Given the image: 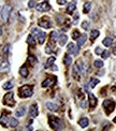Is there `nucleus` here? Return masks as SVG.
I'll return each mask as SVG.
<instances>
[{"instance_id": "obj_1", "label": "nucleus", "mask_w": 116, "mask_h": 131, "mask_svg": "<svg viewBox=\"0 0 116 131\" xmlns=\"http://www.w3.org/2000/svg\"><path fill=\"white\" fill-rule=\"evenodd\" d=\"M50 126L55 130H60L62 129V121L59 119V118L55 117V116H50Z\"/></svg>"}, {"instance_id": "obj_2", "label": "nucleus", "mask_w": 116, "mask_h": 131, "mask_svg": "<svg viewBox=\"0 0 116 131\" xmlns=\"http://www.w3.org/2000/svg\"><path fill=\"white\" fill-rule=\"evenodd\" d=\"M19 96L22 98H28L32 96V88L28 85H25V86H22L19 88Z\"/></svg>"}, {"instance_id": "obj_3", "label": "nucleus", "mask_w": 116, "mask_h": 131, "mask_svg": "<svg viewBox=\"0 0 116 131\" xmlns=\"http://www.w3.org/2000/svg\"><path fill=\"white\" fill-rule=\"evenodd\" d=\"M103 108H104V110L106 111V114H111L115 109V102L111 99L104 100L103 101Z\"/></svg>"}, {"instance_id": "obj_4", "label": "nucleus", "mask_w": 116, "mask_h": 131, "mask_svg": "<svg viewBox=\"0 0 116 131\" xmlns=\"http://www.w3.org/2000/svg\"><path fill=\"white\" fill-rule=\"evenodd\" d=\"M32 34L37 37L38 42L40 43V44H43L44 43V41H45V37H46L45 32L39 30V29H37V28H33V29H32Z\"/></svg>"}, {"instance_id": "obj_5", "label": "nucleus", "mask_w": 116, "mask_h": 131, "mask_svg": "<svg viewBox=\"0 0 116 131\" xmlns=\"http://www.w3.org/2000/svg\"><path fill=\"white\" fill-rule=\"evenodd\" d=\"M11 11H12V7H10V5H4V7L2 8V10H1V18H2L3 22H8Z\"/></svg>"}, {"instance_id": "obj_6", "label": "nucleus", "mask_w": 116, "mask_h": 131, "mask_svg": "<svg viewBox=\"0 0 116 131\" xmlns=\"http://www.w3.org/2000/svg\"><path fill=\"white\" fill-rule=\"evenodd\" d=\"M13 97H14L13 93H8L7 95H4V97H3V104H5V105H9V106H13L14 104H15Z\"/></svg>"}, {"instance_id": "obj_7", "label": "nucleus", "mask_w": 116, "mask_h": 131, "mask_svg": "<svg viewBox=\"0 0 116 131\" xmlns=\"http://www.w3.org/2000/svg\"><path fill=\"white\" fill-rule=\"evenodd\" d=\"M56 81H57L56 76H50V77H49V79H46L45 81H43L42 87H49V86H53L54 84H56Z\"/></svg>"}, {"instance_id": "obj_8", "label": "nucleus", "mask_w": 116, "mask_h": 131, "mask_svg": "<svg viewBox=\"0 0 116 131\" xmlns=\"http://www.w3.org/2000/svg\"><path fill=\"white\" fill-rule=\"evenodd\" d=\"M68 53L69 54H72V55H77L79 54V49H80V46H75L73 43H69L68 44Z\"/></svg>"}, {"instance_id": "obj_9", "label": "nucleus", "mask_w": 116, "mask_h": 131, "mask_svg": "<svg viewBox=\"0 0 116 131\" xmlns=\"http://www.w3.org/2000/svg\"><path fill=\"white\" fill-rule=\"evenodd\" d=\"M50 9V4L47 1H44L42 3L37 5V10L40 11V12H46V11H49Z\"/></svg>"}, {"instance_id": "obj_10", "label": "nucleus", "mask_w": 116, "mask_h": 131, "mask_svg": "<svg viewBox=\"0 0 116 131\" xmlns=\"http://www.w3.org/2000/svg\"><path fill=\"white\" fill-rule=\"evenodd\" d=\"M81 70H80V67H79V65H75L73 67V70H72V75H73V77L75 80H80V75H81Z\"/></svg>"}, {"instance_id": "obj_11", "label": "nucleus", "mask_w": 116, "mask_h": 131, "mask_svg": "<svg viewBox=\"0 0 116 131\" xmlns=\"http://www.w3.org/2000/svg\"><path fill=\"white\" fill-rule=\"evenodd\" d=\"M88 97H89V105H90V108L93 109L97 105V98L95 97L94 94H91V93L88 94Z\"/></svg>"}, {"instance_id": "obj_12", "label": "nucleus", "mask_w": 116, "mask_h": 131, "mask_svg": "<svg viewBox=\"0 0 116 131\" xmlns=\"http://www.w3.org/2000/svg\"><path fill=\"white\" fill-rule=\"evenodd\" d=\"M9 69H10V65L7 60L2 61L0 64V72H7V71H9Z\"/></svg>"}, {"instance_id": "obj_13", "label": "nucleus", "mask_w": 116, "mask_h": 131, "mask_svg": "<svg viewBox=\"0 0 116 131\" xmlns=\"http://www.w3.org/2000/svg\"><path fill=\"white\" fill-rule=\"evenodd\" d=\"M29 114H30L31 117H37V116H38V106H37V104H32V105L30 106Z\"/></svg>"}, {"instance_id": "obj_14", "label": "nucleus", "mask_w": 116, "mask_h": 131, "mask_svg": "<svg viewBox=\"0 0 116 131\" xmlns=\"http://www.w3.org/2000/svg\"><path fill=\"white\" fill-rule=\"evenodd\" d=\"M39 26H40V27L45 28V29H49V28L52 27L50 23V22H47V20H45V19H41V20H39Z\"/></svg>"}, {"instance_id": "obj_15", "label": "nucleus", "mask_w": 116, "mask_h": 131, "mask_svg": "<svg viewBox=\"0 0 116 131\" xmlns=\"http://www.w3.org/2000/svg\"><path fill=\"white\" fill-rule=\"evenodd\" d=\"M86 39H87V35H86L85 33H84V34H82V35H80V38L77 39V46L81 47V46L83 45V44L85 43Z\"/></svg>"}, {"instance_id": "obj_16", "label": "nucleus", "mask_w": 116, "mask_h": 131, "mask_svg": "<svg viewBox=\"0 0 116 131\" xmlns=\"http://www.w3.org/2000/svg\"><path fill=\"white\" fill-rule=\"evenodd\" d=\"M88 124H89V120H88V118H86V117H83L79 120V125L82 128H86L88 126Z\"/></svg>"}, {"instance_id": "obj_17", "label": "nucleus", "mask_w": 116, "mask_h": 131, "mask_svg": "<svg viewBox=\"0 0 116 131\" xmlns=\"http://www.w3.org/2000/svg\"><path fill=\"white\" fill-rule=\"evenodd\" d=\"M25 113H26L25 106H22V108H19L18 110H16L15 115L17 116V117H20V116H24V115H25Z\"/></svg>"}, {"instance_id": "obj_18", "label": "nucleus", "mask_w": 116, "mask_h": 131, "mask_svg": "<svg viewBox=\"0 0 116 131\" xmlns=\"http://www.w3.org/2000/svg\"><path fill=\"white\" fill-rule=\"evenodd\" d=\"M46 108L50 110V111H58V106L56 105V104L54 103H52V102H47L46 103Z\"/></svg>"}, {"instance_id": "obj_19", "label": "nucleus", "mask_w": 116, "mask_h": 131, "mask_svg": "<svg viewBox=\"0 0 116 131\" xmlns=\"http://www.w3.org/2000/svg\"><path fill=\"white\" fill-rule=\"evenodd\" d=\"M18 125V120L16 118H9V126L11 128H14Z\"/></svg>"}, {"instance_id": "obj_20", "label": "nucleus", "mask_w": 116, "mask_h": 131, "mask_svg": "<svg viewBox=\"0 0 116 131\" xmlns=\"http://www.w3.org/2000/svg\"><path fill=\"white\" fill-rule=\"evenodd\" d=\"M67 41H68V37L66 34H61L60 37H59V44H60L61 46H64L65 44L67 43Z\"/></svg>"}, {"instance_id": "obj_21", "label": "nucleus", "mask_w": 116, "mask_h": 131, "mask_svg": "<svg viewBox=\"0 0 116 131\" xmlns=\"http://www.w3.org/2000/svg\"><path fill=\"white\" fill-rule=\"evenodd\" d=\"M75 3H74V2H71V3H69L68 4V7H67V12L69 14H72V12L75 10Z\"/></svg>"}, {"instance_id": "obj_22", "label": "nucleus", "mask_w": 116, "mask_h": 131, "mask_svg": "<svg viewBox=\"0 0 116 131\" xmlns=\"http://www.w3.org/2000/svg\"><path fill=\"white\" fill-rule=\"evenodd\" d=\"M19 73H20V75H22L23 77H27L28 74H29L28 69L26 67H22V68H20V69H19Z\"/></svg>"}, {"instance_id": "obj_23", "label": "nucleus", "mask_w": 116, "mask_h": 131, "mask_svg": "<svg viewBox=\"0 0 116 131\" xmlns=\"http://www.w3.org/2000/svg\"><path fill=\"white\" fill-rule=\"evenodd\" d=\"M99 80L98 79H95V77H93V79H90V81H89V86H90L91 88H95L97 86V84H99Z\"/></svg>"}, {"instance_id": "obj_24", "label": "nucleus", "mask_w": 116, "mask_h": 131, "mask_svg": "<svg viewBox=\"0 0 116 131\" xmlns=\"http://www.w3.org/2000/svg\"><path fill=\"white\" fill-rule=\"evenodd\" d=\"M56 60V58L54 57V56H52V57H50L49 59H47L46 64H45V68H50V66H52L53 64H54V61Z\"/></svg>"}, {"instance_id": "obj_25", "label": "nucleus", "mask_w": 116, "mask_h": 131, "mask_svg": "<svg viewBox=\"0 0 116 131\" xmlns=\"http://www.w3.org/2000/svg\"><path fill=\"white\" fill-rule=\"evenodd\" d=\"M102 43H103V45H104V46H111L112 43H113V40L111 38H105L104 40L102 41Z\"/></svg>"}, {"instance_id": "obj_26", "label": "nucleus", "mask_w": 116, "mask_h": 131, "mask_svg": "<svg viewBox=\"0 0 116 131\" xmlns=\"http://www.w3.org/2000/svg\"><path fill=\"white\" fill-rule=\"evenodd\" d=\"M99 34H100L99 30H93V31H91V33H90V39H91V41H94L95 39H97L98 37H99Z\"/></svg>"}, {"instance_id": "obj_27", "label": "nucleus", "mask_w": 116, "mask_h": 131, "mask_svg": "<svg viewBox=\"0 0 116 131\" xmlns=\"http://www.w3.org/2000/svg\"><path fill=\"white\" fill-rule=\"evenodd\" d=\"M64 62L66 66H70L71 62H72V58H71L70 55H66L65 56V59H64Z\"/></svg>"}, {"instance_id": "obj_28", "label": "nucleus", "mask_w": 116, "mask_h": 131, "mask_svg": "<svg viewBox=\"0 0 116 131\" xmlns=\"http://www.w3.org/2000/svg\"><path fill=\"white\" fill-rule=\"evenodd\" d=\"M90 8H91L90 2H86L84 4V8H83V12H84V13H88V12L90 11Z\"/></svg>"}, {"instance_id": "obj_29", "label": "nucleus", "mask_w": 116, "mask_h": 131, "mask_svg": "<svg viewBox=\"0 0 116 131\" xmlns=\"http://www.w3.org/2000/svg\"><path fill=\"white\" fill-rule=\"evenodd\" d=\"M8 121H9V120H8V118L5 117L4 115H2V116H1V118H0V124H1L3 127H5V126L8 125Z\"/></svg>"}, {"instance_id": "obj_30", "label": "nucleus", "mask_w": 116, "mask_h": 131, "mask_svg": "<svg viewBox=\"0 0 116 131\" xmlns=\"http://www.w3.org/2000/svg\"><path fill=\"white\" fill-rule=\"evenodd\" d=\"M27 41H28V43L30 44V45H32V46H34L35 45V41H34V37L32 34H30L28 37V39H27Z\"/></svg>"}, {"instance_id": "obj_31", "label": "nucleus", "mask_w": 116, "mask_h": 131, "mask_svg": "<svg viewBox=\"0 0 116 131\" xmlns=\"http://www.w3.org/2000/svg\"><path fill=\"white\" fill-rule=\"evenodd\" d=\"M57 39H58V33L56 31H53L52 33H50V41H52V42H55Z\"/></svg>"}, {"instance_id": "obj_32", "label": "nucleus", "mask_w": 116, "mask_h": 131, "mask_svg": "<svg viewBox=\"0 0 116 131\" xmlns=\"http://www.w3.org/2000/svg\"><path fill=\"white\" fill-rule=\"evenodd\" d=\"M13 83L12 82H7V83H4L3 84V89H12L13 88Z\"/></svg>"}, {"instance_id": "obj_33", "label": "nucleus", "mask_w": 116, "mask_h": 131, "mask_svg": "<svg viewBox=\"0 0 116 131\" xmlns=\"http://www.w3.org/2000/svg\"><path fill=\"white\" fill-rule=\"evenodd\" d=\"M94 66L96 68H102L103 67V61H101V60H96L94 62Z\"/></svg>"}, {"instance_id": "obj_34", "label": "nucleus", "mask_w": 116, "mask_h": 131, "mask_svg": "<svg viewBox=\"0 0 116 131\" xmlns=\"http://www.w3.org/2000/svg\"><path fill=\"white\" fill-rule=\"evenodd\" d=\"M80 31H77V30H74L73 32H72V38L74 39V40H77V39L80 38Z\"/></svg>"}, {"instance_id": "obj_35", "label": "nucleus", "mask_w": 116, "mask_h": 131, "mask_svg": "<svg viewBox=\"0 0 116 131\" xmlns=\"http://www.w3.org/2000/svg\"><path fill=\"white\" fill-rule=\"evenodd\" d=\"M109 56H110V50L105 49L104 52H102V58L106 59V58H109Z\"/></svg>"}, {"instance_id": "obj_36", "label": "nucleus", "mask_w": 116, "mask_h": 131, "mask_svg": "<svg viewBox=\"0 0 116 131\" xmlns=\"http://www.w3.org/2000/svg\"><path fill=\"white\" fill-rule=\"evenodd\" d=\"M82 28L84 29V30H87V29L89 28V24H88V22H83V23H82Z\"/></svg>"}, {"instance_id": "obj_37", "label": "nucleus", "mask_w": 116, "mask_h": 131, "mask_svg": "<svg viewBox=\"0 0 116 131\" xmlns=\"http://www.w3.org/2000/svg\"><path fill=\"white\" fill-rule=\"evenodd\" d=\"M45 52L47 53V54H50V53H52V52H53V46H52V45H50V44H49V45L46 46Z\"/></svg>"}, {"instance_id": "obj_38", "label": "nucleus", "mask_w": 116, "mask_h": 131, "mask_svg": "<svg viewBox=\"0 0 116 131\" xmlns=\"http://www.w3.org/2000/svg\"><path fill=\"white\" fill-rule=\"evenodd\" d=\"M9 49H10V45H5V46H4V49H3V56L8 55V53H9Z\"/></svg>"}, {"instance_id": "obj_39", "label": "nucleus", "mask_w": 116, "mask_h": 131, "mask_svg": "<svg viewBox=\"0 0 116 131\" xmlns=\"http://www.w3.org/2000/svg\"><path fill=\"white\" fill-rule=\"evenodd\" d=\"M102 52H103V50H102V49H100V47H97V49H95V53H96V54H97V55H100V54H102Z\"/></svg>"}, {"instance_id": "obj_40", "label": "nucleus", "mask_w": 116, "mask_h": 131, "mask_svg": "<svg viewBox=\"0 0 116 131\" xmlns=\"http://www.w3.org/2000/svg\"><path fill=\"white\" fill-rule=\"evenodd\" d=\"M34 5H35V3H34L33 0H29V2H28V7H29V8H33Z\"/></svg>"}, {"instance_id": "obj_41", "label": "nucleus", "mask_w": 116, "mask_h": 131, "mask_svg": "<svg viewBox=\"0 0 116 131\" xmlns=\"http://www.w3.org/2000/svg\"><path fill=\"white\" fill-rule=\"evenodd\" d=\"M57 3L58 4H66L67 3V0H57Z\"/></svg>"}, {"instance_id": "obj_42", "label": "nucleus", "mask_w": 116, "mask_h": 131, "mask_svg": "<svg viewBox=\"0 0 116 131\" xmlns=\"http://www.w3.org/2000/svg\"><path fill=\"white\" fill-rule=\"evenodd\" d=\"M81 108H86V101L85 100H82V102H81Z\"/></svg>"}, {"instance_id": "obj_43", "label": "nucleus", "mask_w": 116, "mask_h": 131, "mask_svg": "<svg viewBox=\"0 0 116 131\" xmlns=\"http://www.w3.org/2000/svg\"><path fill=\"white\" fill-rule=\"evenodd\" d=\"M29 61L31 62V64H35V59H33V57H29Z\"/></svg>"}, {"instance_id": "obj_44", "label": "nucleus", "mask_w": 116, "mask_h": 131, "mask_svg": "<svg viewBox=\"0 0 116 131\" xmlns=\"http://www.w3.org/2000/svg\"><path fill=\"white\" fill-rule=\"evenodd\" d=\"M112 91H114V93H116V86H114V87H112Z\"/></svg>"}, {"instance_id": "obj_45", "label": "nucleus", "mask_w": 116, "mask_h": 131, "mask_svg": "<svg viewBox=\"0 0 116 131\" xmlns=\"http://www.w3.org/2000/svg\"><path fill=\"white\" fill-rule=\"evenodd\" d=\"M114 123H115V124H116V117H115V118H114Z\"/></svg>"}, {"instance_id": "obj_46", "label": "nucleus", "mask_w": 116, "mask_h": 131, "mask_svg": "<svg viewBox=\"0 0 116 131\" xmlns=\"http://www.w3.org/2000/svg\"><path fill=\"white\" fill-rule=\"evenodd\" d=\"M74 1H75V0H74Z\"/></svg>"}]
</instances>
